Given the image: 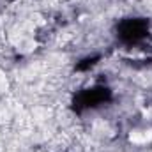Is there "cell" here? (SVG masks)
<instances>
[{
  "mask_svg": "<svg viewBox=\"0 0 152 152\" xmlns=\"http://www.w3.org/2000/svg\"><path fill=\"white\" fill-rule=\"evenodd\" d=\"M129 138H131L133 143L143 145V143H149V142L152 140V131H136V133H133Z\"/></svg>",
  "mask_w": 152,
  "mask_h": 152,
  "instance_id": "obj_1",
  "label": "cell"
},
{
  "mask_svg": "<svg viewBox=\"0 0 152 152\" xmlns=\"http://www.w3.org/2000/svg\"><path fill=\"white\" fill-rule=\"evenodd\" d=\"M7 87H9V81H7V76L5 73L0 69V96L4 94V92H7Z\"/></svg>",
  "mask_w": 152,
  "mask_h": 152,
  "instance_id": "obj_2",
  "label": "cell"
}]
</instances>
